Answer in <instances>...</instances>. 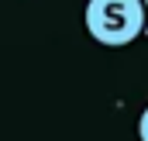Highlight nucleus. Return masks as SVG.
<instances>
[{"label": "nucleus", "mask_w": 148, "mask_h": 141, "mask_svg": "<svg viewBox=\"0 0 148 141\" xmlns=\"http://www.w3.org/2000/svg\"><path fill=\"white\" fill-rule=\"evenodd\" d=\"M145 35H148V0H145Z\"/></svg>", "instance_id": "3"}, {"label": "nucleus", "mask_w": 148, "mask_h": 141, "mask_svg": "<svg viewBox=\"0 0 148 141\" xmlns=\"http://www.w3.org/2000/svg\"><path fill=\"white\" fill-rule=\"evenodd\" d=\"M86 31L110 48L131 45L138 35H145V0H90Z\"/></svg>", "instance_id": "1"}, {"label": "nucleus", "mask_w": 148, "mask_h": 141, "mask_svg": "<svg viewBox=\"0 0 148 141\" xmlns=\"http://www.w3.org/2000/svg\"><path fill=\"white\" fill-rule=\"evenodd\" d=\"M138 138L148 141V107H145V114H141V120H138Z\"/></svg>", "instance_id": "2"}]
</instances>
